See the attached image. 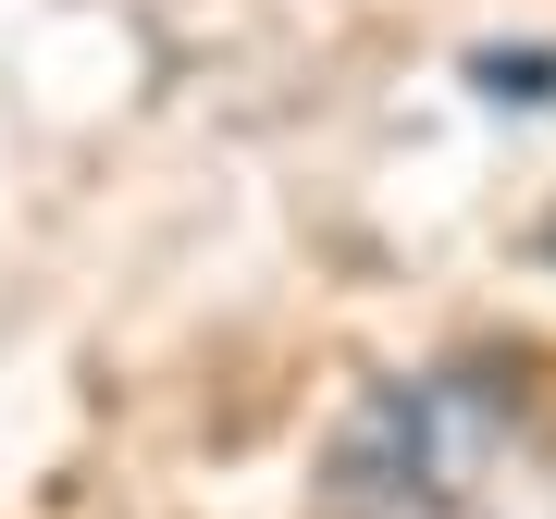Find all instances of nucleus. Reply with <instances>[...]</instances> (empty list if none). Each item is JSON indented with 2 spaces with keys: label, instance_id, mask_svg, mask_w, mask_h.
<instances>
[{
  "label": "nucleus",
  "instance_id": "nucleus-1",
  "mask_svg": "<svg viewBox=\"0 0 556 519\" xmlns=\"http://www.w3.org/2000/svg\"><path fill=\"white\" fill-rule=\"evenodd\" d=\"M519 458V383L507 371H420L346 408L321 445L309 519H495V470Z\"/></svg>",
  "mask_w": 556,
  "mask_h": 519
},
{
  "label": "nucleus",
  "instance_id": "nucleus-2",
  "mask_svg": "<svg viewBox=\"0 0 556 519\" xmlns=\"http://www.w3.org/2000/svg\"><path fill=\"white\" fill-rule=\"evenodd\" d=\"M470 75L495 87V100H519V112H544V100H556V50H519V62H507V50H482Z\"/></svg>",
  "mask_w": 556,
  "mask_h": 519
}]
</instances>
